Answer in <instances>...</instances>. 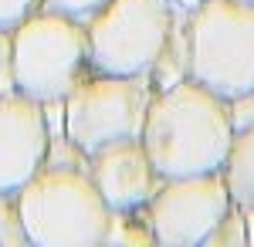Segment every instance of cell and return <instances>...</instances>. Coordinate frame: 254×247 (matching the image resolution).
Masks as SVG:
<instances>
[{
    "instance_id": "cell-14",
    "label": "cell",
    "mask_w": 254,
    "mask_h": 247,
    "mask_svg": "<svg viewBox=\"0 0 254 247\" xmlns=\"http://www.w3.org/2000/svg\"><path fill=\"white\" fill-rule=\"evenodd\" d=\"M44 7V0H0V34H10L17 24L38 14Z\"/></svg>"
},
{
    "instance_id": "cell-17",
    "label": "cell",
    "mask_w": 254,
    "mask_h": 247,
    "mask_svg": "<svg viewBox=\"0 0 254 247\" xmlns=\"http://www.w3.org/2000/svg\"><path fill=\"white\" fill-rule=\"evenodd\" d=\"M241 213H244V234H248V244L254 247V203H251V207H241Z\"/></svg>"
},
{
    "instance_id": "cell-9",
    "label": "cell",
    "mask_w": 254,
    "mask_h": 247,
    "mask_svg": "<svg viewBox=\"0 0 254 247\" xmlns=\"http://www.w3.org/2000/svg\"><path fill=\"white\" fill-rule=\"evenodd\" d=\"M85 166L109 210H142L163 183L139 135L105 142L102 149L85 156Z\"/></svg>"
},
{
    "instance_id": "cell-11",
    "label": "cell",
    "mask_w": 254,
    "mask_h": 247,
    "mask_svg": "<svg viewBox=\"0 0 254 247\" xmlns=\"http://www.w3.org/2000/svg\"><path fill=\"white\" fill-rule=\"evenodd\" d=\"M102 244H122V247H149L156 244V234L149 227L146 207L142 210H112L109 213V227Z\"/></svg>"
},
{
    "instance_id": "cell-1",
    "label": "cell",
    "mask_w": 254,
    "mask_h": 247,
    "mask_svg": "<svg viewBox=\"0 0 254 247\" xmlns=\"http://www.w3.org/2000/svg\"><path fill=\"white\" fill-rule=\"evenodd\" d=\"M139 139L163 180L224 170L234 139L231 105L187 75L153 92Z\"/></svg>"
},
{
    "instance_id": "cell-3",
    "label": "cell",
    "mask_w": 254,
    "mask_h": 247,
    "mask_svg": "<svg viewBox=\"0 0 254 247\" xmlns=\"http://www.w3.org/2000/svg\"><path fill=\"white\" fill-rule=\"evenodd\" d=\"M92 71L85 20L41 7L38 14L10 31L7 75L10 85L44 105L64 102V95Z\"/></svg>"
},
{
    "instance_id": "cell-2",
    "label": "cell",
    "mask_w": 254,
    "mask_h": 247,
    "mask_svg": "<svg viewBox=\"0 0 254 247\" xmlns=\"http://www.w3.org/2000/svg\"><path fill=\"white\" fill-rule=\"evenodd\" d=\"M20 227L34 247H95L105 241L109 213L88 166L44 163L17 190Z\"/></svg>"
},
{
    "instance_id": "cell-7",
    "label": "cell",
    "mask_w": 254,
    "mask_h": 247,
    "mask_svg": "<svg viewBox=\"0 0 254 247\" xmlns=\"http://www.w3.org/2000/svg\"><path fill=\"white\" fill-rule=\"evenodd\" d=\"M234 207L224 173H190L166 176L146 203L149 227L163 247H196L207 241L217 220Z\"/></svg>"
},
{
    "instance_id": "cell-15",
    "label": "cell",
    "mask_w": 254,
    "mask_h": 247,
    "mask_svg": "<svg viewBox=\"0 0 254 247\" xmlns=\"http://www.w3.org/2000/svg\"><path fill=\"white\" fill-rule=\"evenodd\" d=\"M231 105V122H234V132L244 129V125H254V92H244V95L227 98Z\"/></svg>"
},
{
    "instance_id": "cell-4",
    "label": "cell",
    "mask_w": 254,
    "mask_h": 247,
    "mask_svg": "<svg viewBox=\"0 0 254 247\" xmlns=\"http://www.w3.org/2000/svg\"><path fill=\"white\" fill-rule=\"evenodd\" d=\"M190 78L224 98L254 92V0H200L187 10Z\"/></svg>"
},
{
    "instance_id": "cell-5",
    "label": "cell",
    "mask_w": 254,
    "mask_h": 247,
    "mask_svg": "<svg viewBox=\"0 0 254 247\" xmlns=\"http://www.w3.org/2000/svg\"><path fill=\"white\" fill-rule=\"evenodd\" d=\"M180 14L170 0H105L85 17L88 64L102 75H149L173 38Z\"/></svg>"
},
{
    "instance_id": "cell-8",
    "label": "cell",
    "mask_w": 254,
    "mask_h": 247,
    "mask_svg": "<svg viewBox=\"0 0 254 247\" xmlns=\"http://www.w3.org/2000/svg\"><path fill=\"white\" fill-rule=\"evenodd\" d=\"M51 156L48 105L17 88L0 92V193H17Z\"/></svg>"
},
{
    "instance_id": "cell-12",
    "label": "cell",
    "mask_w": 254,
    "mask_h": 247,
    "mask_svg": "<svg viewBox=\"0 0 254 247\" xmlns=\"http://www.w3.org/2000/svg\"><path fill=\"white\" fill-rule=\"evenodd\" d=\"M207 247H244L248 244V234H244V213L241 207H231L220 220H217V227L207 234Z\"/></svg>"
},
{
    "instance_id": "cell-13",
    "label": "cell",
    "mask_w": 254,
    "mask_h": 247,
    "mask_svg": "<svg viewBox=\"0 0 254 247\" xmlns=\"http://www.w3.org/2000/svg\"><path fill=\"white\" fill-rule=\"evenodd\" d=\"M0 244H27L20 227L17 193H0Z\"/></svg>"
},
{
    "instance_id": "cell-6",
    "label": "cell",
    "mask_w": 254,
    "mask_h": 247,
    "mask_svg": "<svg viewBox=\"0 0 254 247\" xmlns=\"http://www.w3.org/2000/svg\"><path fill=\"white\" fill-rule=\"evenodd\" d=\"M149 75H102L88 71L64 95V139L78 156H92L105 142L142 132L153 98Z\"/></svg>"
},
{
    "instance_id": "cell-18",
    "label": "cell",
    "mask_w": 254,
    "mask_h": 247,
    "mask_svg": "<svg viewBox=\"0 0 254 247\" xmlns=\"http://www.w3.org/2000/svg\"><path fill=\"white\" fill-rule=\"evenodd\" d=\"M170 3H173L176 10H183V14H187V10H193V7L200 3V0H170Z\"/></svg>"
},
{
    "instance_id": "cell-10",
    "label": "cell",
    "mask_w": 254,
    "mask_h": 247,
    "mask_svg": "<svg viewBox=\"0 0 254 247\" xmlns=\"http://www.w3.org/2000/svg\"><path fill=\"white\" fill-rule=\"evenodd\" d=\"M220 173L227 180L231 200L237 207H251L254 203V125H244V129L234 132L231 152H227Z\"/></svg>"
},
{
    "instance_id": "cell-16",
    "label": "cell",
    "mask_w": 254,
    "mask_h": 247,
    "mask_svg": "<svg viewBox=\"0 0 254 247\" xmlns=\"http://www.w3.org/2000/svg\"><path fill=\"white\" fill-rule=\"evenodd\" d=\"M102 3H105V0H44V7L61 10V14H71V17H78V20H85L88 14H95Z\"/></svg>"
}]
</instances>
